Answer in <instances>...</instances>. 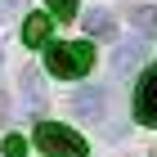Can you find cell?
<instances>
[{
    "label": "cell",
    "instance_id": "6da1fadb",
    "mask_svg": "<svg viewBox=\"0 0 157 157\" xmlns=\"http://www.w3.org/2000/svg\"><path fill=\"white\" fill-rule=\"evenodd\" d=\"M45 67L54 76H85L90 67H94V45L90 40H67V45H49L45 49Z\"/></svg>",
    "mask_w": 157,
    "mask_h": 157
},
{
    "label": "cell",
    "instance_id": "7a4b0ae2",
    "mask_svg": "<svg viewBox=\"0 0 157 157\" xmlns=\"http://www.w3.org/2000/svg\"><path fill=\"white\" fill-rule=\"evenodd\" d=\"M36 148L45 157H85L90 144H85L81 135L72 126H59V121H40L36 126Z\"/></svg>",
    "mask_w": 157,
    "mask_h": 157
},
{
    "label": "cell",
    "instance_id": "3957f363",
    "mask_svg": "<svg viewBox=\"0 0 157 157\" xmlns=\"http://www.w3.org/2000/svg\"><path fill=\"white\" fill-rule=\"evenodd\" d=\"M135 117L139 126H157V67H148L139 76V90H135Z\"/></svg>",
    "mask_w": 157,
    "mask_h": 157
},
{
    "label": "cell",
    "instance_id": "277c9868",
    "mask_svg": "<svg viewBox=\"0 0 157 157\" xmlns=\"http://www.w3.org/2000/svg\"><path fill=\"white\" fill-rule=\"evenodd\" d=\"M81 27H85L90 40H112V36H117V18H112L108 9H90V13L81 18Z\"/></svg>",
    "mask_w": 157,
    "mask_h": 157
},
{
    "label": "cell",
    "instance_id": "5b68a950",
    "mask_svg": "<svg viewBox=\"0 0 157 157\" xmlns=\"http://www.w3.org/2000/svg\"><path fill=\"white\" fill-rule=\"evenodd\" d=\"M144 59H148L144 40H126V45H117V54H112V67H117V72L126 76V72H135V67H139Z\"/></svg>",
    "mask_w": 157,
    "mask_h": 157
},
{
    "label": "cell",
    "instance_id": "8992f818",
    "mask_svg": "<svg viewBox=\"0 0 157 157\" xmlns=\"http://www.w3.org/2000/svg\"><path fill=\"white\" fill-rule=\"evenodd\" d=\"M49 32H54V18H49V13H32V18L23 23V45L40 49V45L49 40Z\"/></svg>",
    "mask_w": 157,
    "mask_h": 157
},
{
    "label": "cell",
    "instance_id": "52a82bcc",
    "mask_svg": "<svg viewBox=\"0 0 157 157\" xmlns=\"http://www.w3.org/2000/svg\"><path fill=\"white\" fill-rule=\"evenodd\" d=\"M72 108H76V117H103V90H99V85L76 90V94H72Z\"/></svg>",
    "mask_w": 157,
    "mask_h": 157
},
{
    "label": "cell",
    "instance_id": "ba28073f",
    "mask_svg": "<svg viewBox=\"0 0 157 157\" xmlns=\"http://www.w3.org/2000/svg\"><path fill=\"white\" fill-rule=\"evenodd\" d=\"M130 23L144 32V36H157V9L153 5H130Z\"/></svg>",
    "mask_w": 157,
    "mask_h": 157
},
{
    "label": "cell",
    "instance_id": "9c48e42d",
    "mask_svg": "<svg viewBox=\"0 0 157 157\" xmlns=\"http://www.w3.org/2000/svg\"><path fill=\"white\" fill-rule=\"evenodd\" d=\"M23 90H27V103H32V112L45 108V90H40V76L32 72V67H23Z\"/></svg>",
    "mask_w": 157,
    "mask_h": 157
},
{
    "label": "cell",
    "instance_id": "30bf717a",
    "mask_svg": "<svg viewBox=\"0 0 157 157\" xmlns=\"http://www.w3.org/2000/svg\"><path fill=\"white\" fill-rule=\"evenodd\" d=\"M45 9L59 18V23H67V18H76V0H45Z\"/></svg>",
    "mask_w": 157,
    "mask_h": 157
},
{
    "label": "cell",
    "instance_id": "8fae6325",
    "mask_svg": "<svg viewBox=\"0 0 157 157\" xmlns=\"http://www.w3.org/2000/svg\"><path fill=\"white\" fill-rule=\"evenodd\" d=\"M0 148H5V157H23V153H27V139H23V135H9Z\"/></svg>",
    "mask_w": 157,
    "mask_h": 157
},
{
    "label": "cell",
    "instance_id": "7c38bea8",
    "mask_svg": "<svg viewBox=\"0 0 157 157\" xmlns=\"http://www.w3.org/2000/svg\"><path fill=\"white\" fill-rule=\"evenodd\" d=\"M0 121H5V94H0Z\"/></svg>",
    "mask_w": 157,
    "mask_h": 157
}]
</instances>
